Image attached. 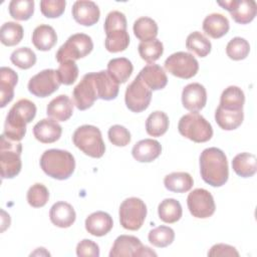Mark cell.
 <instances>
[{"mask_svg": "<svg viewBox=\"0 0 257 257\" xmlns=\"http://www.w3.org/2000/svg\"><path fill=\"white\" fill-rule=\"evenodd\" d=\"M200 173L203 181L212 187L225 185L229 177L225 153L215 147L205 149L200 155Z\"/></svg>", "mask_w": 257, "mask_h": 257, "instance_id": "1", "label": "cell"}, {"mask_svg": "<svg viewBox=\"0 0 257 257\" xmlns=\"http://www.w3.org/2000/svg\"><path fill=\"white\" fill-rule=\"evenodd\" d=\"M36 110V105L31 100L19 99L6 115L3 135L9 140L20 142L26 134V124L33 120Z\"/></svg>", "mask_w": 257, "mask_h": 257, "instance_id": "2", "label": "cell"}, {"mask_svg": "<svg viewBox=\"0 0 257 257\" xmlns=\"http://www.w3.org/2000/svg\"><path fill=\"white\" fill-rule=\"evenodd\" d=\"M42 171L50 178L56 180L68 179L75 169L74 157L64 150H46L39 161Z\"/></svg>", "mask_w": 257, "mask_h": 257, "instance_id": "3", "label": "cell"}, {"mask_svg": "<svg viewBox=\"0 0 257 257\" xmlns=\"http://www.w3.org/2000/svg\"><path fill=\"white\" fill-rule=\"evenodd\" d=\"M72 142L77 149L91 158H101L105 152L101 133L94 125L83 124L77 127L72 135Z\"/></svg>", "mask_w": 257, "mask_h": 257, "instance_id": "4", "label": "cell"}, {"mask_svg": "<svg viewBox=\"0 0 257 257\" xmlns=\"http://www.w3.org/2000/svg\"><path fill=\"white\" fill-rule=\"evenodd\" d=\"M22 144L20 142L7 139L4 135L0 141V169L2 179H12L16 177L22 167L21 163Z\"/></svg>", "mask_w": 257, "mask_h": 257, "instance_id": "5", "label": "cell"}, {"mask_svg": "<svg viewBox=\"0 0 257 257\" xmlns=\"http://www.w3.org/2000/svg\"><path fill=\"white\" fill-rule=\"evenodd\" d=\"M179 133L195 143H205L213 137L211 123L198 112H191L183 115L178 124Z\"/></svg>", "mask_w": 257, "mask_h": 257, "instance_id": "6", "label": "cell"}, {"mask_svg": "<svg viewBox=\"0 0 257 257\" xmlns=\"http://www.w3.org/2000/svg\"><path fill=\"white\" fill-rule=\"evenodd\" d=\"M93 49L91 37L84 33H75L59 47L55 54L56 60L61 63L67 60H77L88 55Z\"/></svg>", "mask_w": 257, "mask_h": 257, "instance_id": "7", "label": "cell"}, {"mask_svg": "<svg viewBox=\"0 0 257 257\" xmlns=\"http://www.w3.org/2000/svg\"><path fill=\"white\" fill-rule=\"evenodd\" d=\"M120 225L131 231L139 230L147 217L145 202L137 197H131L122 201L118 210Z\"/></svg>", "mask_w": 257, "mask_h": 257, "instance_id": "8", "label": "cell"}, {"mask_svg": "<svg viewBox=\"0 0 257 257\" xmlns=\"http://www.w3.org/2000/svg\"><path fill=\"white\" fill-rule=\"evenodd\" d=\"M165 68L176 77L189 79L195 76L199 70L197 59L189 52L179 51L171 54L165 60Z\"/></svg>", "mask_w": 257, "mask_h": 257, "instance_id": "9", "label": "cell"}, {"mask_svg": "<svg viewBox=\"0 0 257 257\" xmlns=\"http://www.w3.org/2000/svg\"><path fill=\"white\" fill-rule=\"evenodd\" d=\"M152 100V90L137 75L128 84L124 93L126 107L133 112H141L147 109Z\"/></svg>", "mask_w": 257, "mask_h": 257, "instance_id": "10", "label": "cell"}, {"mask_svg": "<svg viewBox=\"0 0 257 257\" xmlns=\"http://www.w3.org/2000/svg\"><path fill=\"white\" fill-rule=\"evenodd\" d=\"M187 205L193 217L199 219H206L211 217L215 210V202L212 194L206 189L198 188L189 193L187 198Z\"/></svg>", "mask_w": 257, "mask_h": 257, "instance_id": "11", "label": "cell"}, {"mask_svg": "<svg viewBox=\"0 0 257 257\" xmlns=\"http://www.w3.org/2000/svg\"><path fill=\"white\" fill-rule=\"evenodd\" d=\"M60 84L56 70L44 69L29 79L28 90L37 97H47L55 92Z\"/></svg>", "mask_w": 257, "mask_h": 257, "instance_id": "12", "label": "cell"}, {"mask_svg": "<svg viewBox=\"0 0 257 257\" xmlns=\"http://www.w3.org/2000/svg\"><path fill=\"white\" fill-rule=\"evenodd\" d=\"M73 103L79 110H85L92 106L97 99V92L93 82L92 72L83 75L82 79L73 88Z\"/></svg>", "mask_w": 257, "mask_h": 257, "instance_id": "13", "label": "cell"}, {"mask_svg": "<svg viewBox=\"0 0 257 257\" xmlns=\"http://www.w3.org/2000/svg\"><path fill=\"white\" fill-rule=\"evenodd\" d=\"M217 3L229 11L233 20L239 24L251 22L257 13V5L253 0H225Z\"/></svg>", "mask_w": 257, "mask_h": 257, "instance_id": "14", "label": "cell"}, {"mask_svg": "<svg viewBox=\"0 0 257 257\" xmlns=\"http://www.w3.org/2000/svg\"><path fill=\"white\" fill-rule=\"evenodd\" d=\"M207 102V91L204 85L198 82L187 84L182 91L183 106L191 112H198Z\"/></svg>", "mask_w": 257, "mask_h": 257, "instance_id": "15", "label": "cell"}, {"mask_svg": "<svg viewBox=\"0 0 257 257\" xmlns=\"http://www.w3.org/2000/svg\"><path fill=\"white\" fill-rule=\"evenodd\" d=\"M74 20L83 26H91L99 20L100 11L98 6L89 0H78L73 3L71 9Z\"/></svg>", "mask_w": 257, "mask_h": 257, "instance_id": "16", "label": "cell"}, {"mask_svg": "<svg viewBox=\"0 0 257 257\" xmlns=\"http://www.w3.org/2000/svg\"><path fill=\"white\" fill-rule=\"evenodd\" d=\"M143 247L139 238L132 235H120L114 240L109 257H140Z\"/></svg>", "mask_w": 257, "mask_h": 257, "instance_id": "17", "label": "cell"}, {"mask_svg": "<svg viewBox=\"0 0 257 257\" xmlns=\"http://www.w3.org/2000/svg\"><path fill=\"white\" fill-rule=\"evenodd\" d=\"M93 82L97 92V98L103 100L114 99L119 90V84L108 74L106 70L92 72Z\"/></svg>", "mask_w": 257, "mask_h": 257, "instance_id": "18", "label": "cell"}, {"mask_svg": "<svg viewBox=\"0 0 257 257\" xmlns=\"http://www.w3.org/2000/svg\"><path fill=\"white\" fill-rule=\"evenodd\" d=\"M61 134V125L52 118H43L33 126L35 139L42 144H51L58 141Z\"/></svg>", "mask_w": 257, "mask_h": 257, "instance_id": "19", "label": "cell"}, {"mask_svg": "<svg viewBox=\"0 0 257 257\" xmlns=\"http://www.w3.org/2000/svg\"><path fill=\"white\" fill-rule=\"evenodd\" d=\"M138 76L151 90L163 89L168 83V77L163 67L158 64H148L139 72Z\"/></svg>", "mask_w": 257, "mask_h": 257, "instance_id": "20", "label": "cell"}, {"mask_svg": "<svg viewBox=\"0 0 257 257\" xmlns=\"http://www.w3.org/2000/svg\"><path fill=\"white\" fill-rule=\"evenodd\" d=\"M162 153L161 144L153 139H145L138 142L132 150L134 159L140 163H151Z\"/></svg>", "mask_w": 257, "mask_h": 257, "instance_id": "21", "label": "cell"}, {"mask_svg": "<svg viewBox=\"0 0 257 257\" xmlns=\"http://www.w3.org/2000/svg\"><path fill=\"white\" fill-rule=\"evenodd\" d=\"M49 218L51 223L56 227L68 228L75 222L76 214L70 204L59 201L54 203L50 208Z\"/></svg>", "mask_w": 257, "mask_h": 257, "instance_id": "22", "label": "cell"}, {"mask_svg": "<svg viewBox=\"0 0 257 257\" xmlns=\"http://www.w3.org/2000/svg\"><path fill=\"white\" fill-rule=\"evenodd\" d=\"M73 104L66 94H60L47 104L46 114L56 121H65L73 113Z\"/></svg>", "mask_w": 257, "mask_h": 257, "instance_id": "23", "label": "cell"}, {"mask_svg": "<svg viewBox=\"0 0 257 257\" xmlns=\"http://www.w3.org/2000/svg\"><path fill=\"white\" fill-rule=\"evenodd\" d=\"M85 229L86 231L96 237H101L106 235L113 226L112 218L109 214L103 211H96L91 213L85 219Z\"/></svg>", "mask_w": 257, "mask_h": 257, "instance_id": "24", "label": "cell"}, {"mask_svg": "<svg viewBox=\"0 0 257 257\" xmlns=\"http://www.w3.org/2000/svg\"><path fill=\"white\" fill-rule=\"evenodd\" d=\"M18 82L17 73L10 67L0 69V98L1 107H5L14 97V87Z\"/></svg>", "mask_w": 257, "mask_h": 257, "instance_id": "25", "label": "cell"}, {"mask_svg": "<svg viewBox=\"0 0 257 257\" xmlns=\"http://www.w3.org/2000/svg\"><path fill=\"white\" fill-rule=\"evenodd\" d=\"M230 28L229 20L221 13H212L205 17L203 21L204 32L212 38H221Z\"/></svg>", "mask_w": 257, "mask_h": 257, "instance_id": "26", "label": "cell"}, {"mask_svg": "<svg viewBox=\"0 0 257 257\" xmlns=\"http://www.w3.org/2000/svg\"><path fill=\"white\" fill-rule=\"evenodd\" d=\"M57 42L54 28L47 24L38 25L32 33V43L40 51L50 50Z\"/></svg>", "mask_w": 257, "mask_h": 257, "instance_id": "27", "label": "cell"}, {"mask_svg": "<svg viewBox=\"0 0 257 257\" xmlns=\"http://www.w3.org/2000/svg\"><path fill=\"white\" fill-rule=\"evenodd\" d=\"M245 102V95L243 90L236 86L230 85L225 88L220 97L219 106L227 110H243V105Z\"/></svg>", "mask_w": 257, "mask_h": 257, "instance_id": "28", "label": "cell"}, {"mask_svg": "<svg viewBox=\"0 0 257 257\" xmlns=\"http://www.w3.org/2000/svg\"><path fill=\"white\" fill-rule=\"evenodd\" d=\"M164 185L170 192L186 193L192 189L194 180L189 173L174 172L165 177Z\"/></svg>", "mask_w": 257, "mask_h": 257, "instance_id": "29", "label": "cell"}, {"mask_svg": "<svg viewBox=\"0 0 257 257\" xmlns=\"http://www.w3.org/2000/svg\"><path fill=\"white\" fill-rule=\"evenodd\" d=\"M134 70L133 63L125 57H118L110 59L107 63L106 71L119 84L124 83Z\"/></svg>", "mask_w": 257, "mask_h": 257, "instance_id": "30", "label": "cell"}, {"mask_svg": "<svg viewBox=\"0 0 257 257\" xmlns=\"http://www.w3.org/2000/svg\"><path fill=\"white\" fill-rule=\"evenodd\" d=\"M256 157L250 153H241L234 157L232 161V168L234 172L242 178H250L255 175L257 171Z\"/></svg>", "mask_w": 257, "mask_h": 257, "instance_id": "31", "label": "cell"}, {"mask_svg": "<svg viewBox=\"0 0 257 257\" xmlns=\"http://www.w3.org/2000/svg\"><path fill=\"white\" fill-rule=\"evenodd\" d=\"M244 118L243 110H227L220 106L217 107L215 111V120L217 124L225 131L236 130L241 125Z\"/></svg>", "mask_w": 257, "mask_h": 257, "instance_id": "32", "label": "cell"}, {"mask_svg": "<svg viewBox=\"0 0 257 257\" xmlns=\"http://www.w3.org/2000/svg\"><path fill=\"white\" fill-rule=\"evenodd\" d=\"M136 37L142 42H147L156 39L158 35V24L150 17L138 18L133 26Z\"/></svg>", "mask_w": 257, "mask_h": 257, "instance_id": "33", "label": "cell"}, {"mask_svg": "<svg viewBox=\"0 0 257 257\" xmlns=\"http://www.w3.org/2000/svg\"><path fill=\"white\" fill-rule=\"evenodd\" d=\"M159 218L165 223H176L179 221L183 214V209L179 201L173 198L163 200L158 207Z\"/></svg>", "mask_w": 257, "mask_h": 257, "instance_id": "34", "label": "cell"}, {"mask_svg": "<svg viewBox=\"0 0 257 257\" xmlns=\"http://www.w3.org/2000/svg\"><path fill=\"white\" fill-rule=\"evenodd\" d=\"M169 128V117L161 110L152 112L146 120V131L152 137H161Z\"/></svg>", "mask_w": 257, "mask_h": 257, "instance_id": "35", "label": "cell"}, {"mask_svg": "<svg viewBox=\"0 0 257 257\" xmlns=\"http://www.w3.org/2000/svg\"><path fill=\"white\" fill-rule=\"evenodd\" d=\"M186 47L188 50L196 53L198 56L205 57L211 52L212 44L203 33L200 31H194L188 35Z\"/></svg>", "mask_w": 257, "mask_h": 257, "instance_id": "36", "label": "cell"}, {"mask_svg": "<svg viewBox=\"0 0 257 257\" xmlns=\"http://www.w3.org/2000/svg\"><path fill=\"white\" fill-rule=\"evenodd\" d=\"M23 32V27L19 23L5 22L0 29V40L6 46H14L22 40Z\"/></svg>", "mask_w": 257, "mask_h": 257, "instance_id": "37", "label": "cell"}, {"mask_svg": "<svg viewBox=\"0 0 257 257\" xmlns=\"http://www.w3.org/2000/svg\"><path fill=\"white\" fill-rule=\"evenodd\" d=\"M138 50L141 58L152 64L162 56L164 45L161 40L154 39L147 42H141L138 46Z\"/></svg>", "mask_w": 257, "mask_h": 257, "instance_id": "38", "label": "cell"}, {"mask_svg": "<svg viewBox=\"0 0 257 257\" xmlns=\"http://www.w3.org/2000/svg\"><path fill=\"white\" fill-rule=\"evenodd\" d=\"M148 239L155 247L165 248L173 243L175 239V232L169 226H159L149 232Z\"/></svg>", "mask_w": 257, "mask_h": 257, "instance_id": "39", "label": "cell"}, {"mask_svg": "<svg viewBox=\"0 0 257 257\" xmlns=\"http://www.w3.org/2000/svg\"><path fill=\"white\" fill-rule=\"evenodd\" d=\"M130 44V35L126 30L112 31L106 34L104 46L107 51L116 53L123 51Z\"/></svg>", "mask_w": 257, "mask_h": 257, "instance_id": "40", "label": "cell"}, {"mask_svg": "<svg viewBox=\"0 0 257 257\" xmlns=\"http://www.w3.org/2000/svg\"><path fill=\"white\" fill-rule=\"evenodd\" d=\"M9 14L12 18L25 21L28 20L34 13L33 0H12L9 3Z\"/></svg>", "mask_w": 257, "mask_h": 257, "instance_id": "41", "label": "cell"}, {"mask_svg": "<svg viewBox=\"0 0 257 257\" xmlns=\"http://www.w3.org/2000/svg\"><path fill=\"white\" fill-rule=\"evenodd\" d=\"M249 51L250 44L245 38L242 37L232 38L226 46V53L229 58L233 60L245 59L248 56Z\"/></svg>", "mask_w": 257, "mask_h": 257, "instance_id": "42", "label": "cell"}, {"mask_svg": "<svg viewBox=\"0 0 257 257\" xmlns=\"http://www.w3.org/2000/svg\"><path fill=\"white\" fill-rule=\"evenodd\" d=\"M10 60L17 67L28 69L36 63V54L29 47H20L11 53Z\"/></svg>", "mask_w": 257, "mask_h": 257, "instance_id": "43", "label": "cell"}, {"mask_svg": "<svg viewBox=\"0 0 257 257\" xmlns=\"http://www.w3.org/2000/svg\"><path fill=\"white\" fill-rule=\"evenodd\" d=\"M27 202L33 208H41L46 205L49 199L48 189L40 183L32 185L27 191Z\"/></svg>", "mask_w": 257, "mask_h": 257, "instance_id": "44", "label": "cell"}, {"mask_svg": "<svg viewBox=\"0 0 257 257\" xmlns=\"http://www.w3.org/2000/svg\"><path fill=\"white\" fill-rule=\"evenodd\" d=\"M78 72V67L73 60L61 62L58 69L56 70L59 82L64 85L72 84L77 79Z\"/></svg>", "mask_w": 257, "mask_h": 257, "instance_id": "45", "label": "cell"}, {"mask_svg": "<svg viewBox=\"0 0 257 257\" xmlns=\"http://www.w3.org/2000/svg\"><path fill=\"white\" fill-rule=\"evenodd\" d=\"M103 27L105 34L117 30H126V18L120 11H110L105 17Z\"/></svg>", "mask_w": 257, "mask_h": 257, "instance_id": "46", "label": "cell"}, {"mask_svg": "<svg viewBox=\"0 0 257 257\" xmlns=\"http://www.w3.org/2000/svg\"><path fill=\"white\" fill-rule=\"evenodd\" d=\"M109 142L116 147H125L131 142V133L120 124H114L107 132Z\"/></svg>", "mask_w": 257, "mask_h": 257, "instance_id": "47", "label": "cell"}, {"mask_svg": "<svg viewBox=\"0 0 257 257\" xmlns=\"http://www.w3.org/2000/svg\"><path fill=\"white\" fill-rule=\"evenodd\" d=\"M64 0H42L40 1L41 13L47 18H57L65 10Z\"/></svg>", "mask_w": 257, "mask_h": 257, "instance_id": "48", "label": "cell"}, {"mask_svg": "<svg viewBox=\"0 0 257 257\" xmlns=\"http://www.w3.org/2000/svg\"><path fill=\"white\" fill-rule=\"evenodd\" d=\"M76 255L78 257H84V256L98 257L99 256V247L92 240L83 239L76 246Z\"/></svg>", "mask_w": 257, "mask_h": 257, "instance_id": "49", "label": "cell"}, {"mask_svg": "<svg viewBox=\"0 0 257 257\" xmlns=\"http://www.w3.org/2000/svg\"><path fill=\"white\" fill-rule=\"evenodd\" d=\"M208 256H239L238 251L235 247L228 244H215L211 247L208 252Z\"/></svg>", "mask_w": 257, "mask_h": 257, "instance_id": "50", "label": "cell"}]
</instances>
